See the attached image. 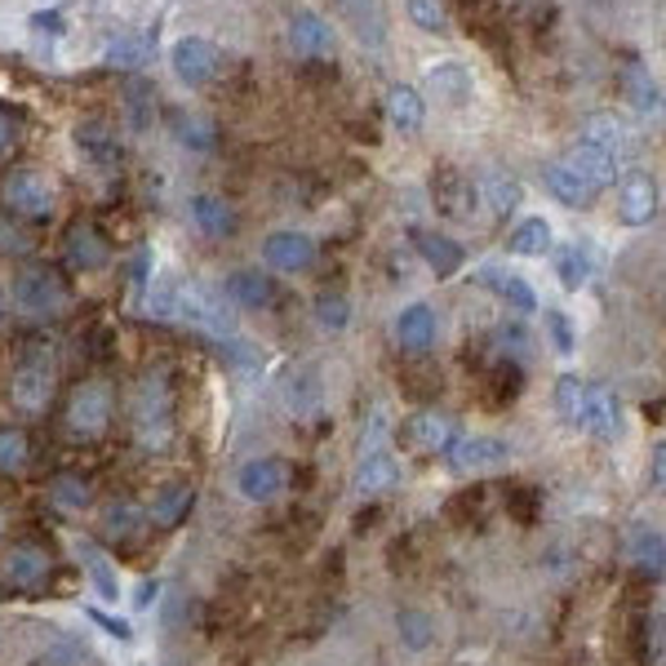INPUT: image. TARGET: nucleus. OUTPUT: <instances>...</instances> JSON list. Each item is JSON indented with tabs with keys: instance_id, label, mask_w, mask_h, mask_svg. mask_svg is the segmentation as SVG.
<instances>
[{
	"instance_id": "obj_22",
	"label": "nucleus",
	"mask_w": 666,
	"mask_h": 666,
	"mask_svg": "<svg viewBox=\"0 0 666 666\" xmlns=\"http://www.w3.org/2000/svg\"><path fill=\"white\" fill-rule=\"evenodd\" d=\"M578 143L599 147L605 156H614V160L622 165V156H627V147H631V129H627V120L614 116V111H591V116L582 120V139H578Z\"/></svg>"
},
{
	"instance_id": "obj_49",
	"label": "nucleus",
	"mask_w": 666,
	"mask_h": 666,
	"mask_svg": "<svg viewBox=\"0 0 666 666\" xmlns=\"http://www.w3.org/2000/svg\"><path fill=\"white\" fill-rule=\"evenodd\" d=\"M657 653H662V618L653 614V618L635 622V657L649 666V662H657Z\"/></svg>"
},
{
	"instance_id": "obj_54",
	"label": "nucleus",
	"mask_w": 666,
	"mask_h": 666,
	"mask_svg": "<svg viewBox=\"0 0 666 666\" xmlns=\"http://www.w3.org/2000/svg\"><path fill=\"white\" fill-rule=\"evenodd\" d=\"M14 143H19V116L0 107V156H5Z\"/></svg>"
},
{
	"instance_id": "obj_34",
	"label": "nucleus",
	"mask_w": 666,
	"mask_h": 666,
	"mask_svg": "<svg viewBox=\"0 0 666 666\" xmlns=\"http://www.w3.org/2000/svg\"><path fill=\"white\" fill-rule=\"evenodd\" d=\"M556 276L564 289H582L591 276H595V262H591V249L586 245H560L556 249Z\"/></svg>"
},
{
	"instance_id": "obj_25",
	"label": "nucleus",
	"mask_w": 666,
	"mask_h": 666,
	"mask_svg": "<svg viewBox=\"0 0 666 666\" xmlns=\"http://www.w3.org/2000/svg\"><path fill=\"white\" fill-rule=\"evenodd\" d=\"M191 502H195V489L187 485V480H169V485H160L156 493H152V502H147V524H156V528H174L187 511H191Z\"/></svg>"
},
{
	"instance_id": "obj_50",
	"label": "nucleus",
	"mask_w": 666,
	"mask_h": 666,
	"mask_svg": "<svg viewBox=\"0 0 666 666\" xmlns=\"http://www.w3.org/2000/svg\"><path fill=\"white\" fill-rule=\"evenodd\" d=\"M27 249H32V231L14 214L0 210V253H27Z\"/></svg>"
},
{
	"instance_id": "obj_23",
	"label": "nucleus",
	"mask_w": 666,
	"mask_h": 666,
	"mask_svg": "<svg viewBox=\"0 0 666 666\" xmlns=\"http://www.w3.org/2000/svg\"><path fill=\"white\" fill-rule=\"evenodd\" d=\"M409 240H414V249L423 253V262L436 272V281H449V276L462 272L466 253H462L457 240H449V236H440V231H409Z\"/></svg>"
},
{
	"instance_id": "obj_11",
	"label": "nucleus",
	"mask_w": 666,
	"mask_h": 666,
	"mask_svg": "<svg viewBox=\"0 0 666 666\" xmlns=\"http://www.w3.org/2000/svg\"><path fill=\"white\" fill-rule=\"evenodd\" d=\"M169 62H174V76H178L182 85H191V90L210 85V81L218 76V67H223L218 49H214L210 40H200V36H182V40H174Z\"/></svg>"
},
{
	"instance_id": "obj_36",
	"label": "nucleus",
	"mask_w": 666,
	"mask_h": 666,
	"mask_svg": "<svg viewBox=\"0 0 666 666\" xmlns=\"http://www.w3.org/2000/svg\"><path fill=\"white\" fill-rule=\"evenodd\" d=\"M485 386H489V405H511V400L524 391V369L520 360H493V369L485 373Z\"/></svg>"
},
{
	"instance_id": "obj_31",
	"label": "nucleus",
	"mask_w": 666,
	"mask_h": 666,
	"mask_svg": "<svg viewBox=\"0 0 666 666\" xmlns=\"http://www.w3.org/2000/svg\"><path fill=\"white\" fill-rule=\"evenodd\" d=\"M49 502L67 515H81L94 507V485L81 472H58V476H49Z\"/></svg>"
},
{
	"instance_id": "obj_14",
	"label": "nucleus",
	"mask_w": 666,
	"mask_h": 666,
	"mask_svg": "<svg viewBox=\"0 0 666 666\" xmlns=\"http://www.w3.org/2000/svg\"><path fill=\"white\" fill-rule=\"evenodd\" d=\"M62 258L72 272H103L111 262V240L94 223H72L62 236Z\"/></svg>"
},
{
	"instance_id": "obj_39",
	"label": "nucleus",
	"mask_w": 666,
	"mask_h": 666,
	"mask_svg": "<svg viewBox=\"0 0 666 666\" xmlns=\"http://www.w3.org/2000/svg\"><path fill=\"white\" fill-rule=\"evenodd\" d=\"M662 556H666V543H662V533L657 528H640L635 538H631V560L644 578H662Z\"/></svg>"
},
{
	"instance_id": "obj_53",
	"label": "nucleus",
	"mask_w": 666,
	"mask_h": 666,
	"mask_svg": "<svg viewBox=\"0 0 666 666\" xmlns=\"http://www.w3.org/2000/svg\"><path fill=\"white\" fill-rule=\"evenodd\" d=\"M90 622H98V627H103L111 640H120V644H124V640H133V627H129L124 618H111V614H103V609H90Z\"/></svg>"
},
{
	"instance_id": "obj_59",
	"label": "nucleus",
	"mask_w": 666,
	"mask_h": 666,
	"mask_svg": "<svg viewBox=\"0 0 666 666\" xmlns=\"http://www.w3.org/2000/svg\"><path fill=\"white\" fill-rule=\"evenodd\" d=\"M462 5H480V0H462Z\"/></svg>"
},
{
	"instance_id": "obj_27",
	"label": "nucleus",
	"mask_w": 666,
	"mask_h": 666,
	"mask_svg": "<svg viewBox=\"0 0 666 666\" xmlns=\"http://www.w3.org/2000/svg\"><path fill=\"white\" fill-rule=\"evenodd\" d=\"M573 174H582L595 191H605V187H614V178H618V160L614 156H605L599 147H586V143H573L564 156H560Z\"/></svg>"
},
{
	"instance_id": "obj_9",
	"label": "nucleus",
	"mask_w": 666,
	"mask_h": 666,
	"mask_svg": "<svg viewBox=\"0 0 666 666\" xmlns=\"http://www.w3.org/2000/svg\"><path fill=\"white\" fill-rule=\"evenodd\" d=\"M476 182L466 178L462 169H453V165H440L436 174H431V205L444 214V218H453V223H466L476 214Z\"/></svg>"
},
{
	"instance_id": "obj_51",
	"label": "nucleus",
	"mask_w": 666,
	"mask_h": 666,
	"mask_svg": "<svg viewBox=\"0 0 666 666\" xmlns=\"http://www.w3.org/2000/svg\"><path fill=\"white\" fill-rule=\"evenodd\" d=\"M480 507H485V489H462V493L449 502V520H453V524H472V520L480 515Z\"/></svg>"
},
{
	"instance_id": "obj_48",
	"label": "nucleus",
	"mask_w": 666,
	"mask_h": 666,
	"mask_svg": "<svg viewBox=\"0 0 666 666\" xmlns=\"http://www.w3.org/2000/svg\"><path fill=\"white\" fill-rule=\"evenodd\" d=\"M316 400H320V382H316V373H298V378L285 382V405H289L294 414H311V409H316Z\"/></svg>"
},
{
	"instance_id": "obj_2",
	"label": "nucleus",
	"mask_w": 666,
	"mask_h": 666,
	"mask_svg": "<svg viewBox=\"0 0 666 666\" xmlns=\"http://www.w3.org/2000/svg\"><path fill=\"white\" fill-rule=\"evenodd\" d=\"M129 427L147 453H160L174 440V391L165 382V373H147L133 386L129 400Z\"/></svg>"
},
{
	"instance_id": "obj_19",
	"label": "nucleus",
	"mask_w": 666,
	"mask_h": 666,
	"mask_svg": "<svg viewBox=\"0 0 666 666\" xmlns=\"http://www.w3.org/2000/svg\"><path fill=\"white\" fill-rule=\"evenodd\" d=\"M72 139H76V152H81V156H85L94 169H120L124 147H120L116 129H111L107 120H81Z\"/></svg>"
},
{
	"instance_id": "obj_13",
	"label": "nucleus",
	"mask_w": 666,
	"mask_h": 666,
	"mask_svg": "<svg viewBox=\"0 0 666 666\" xmlns=\"http://www.w3.org/2000/svg\"><path fill=\"white\" fill-rule=\"evenodd\" d=\"M582 431H591L595 440H618V436H622V400H618L614 386H605V382H586Z\"/></svg>"
},
{
	"instance_id": "obj_45",
	"label": "nucleus",
	"mask_w": 666,
	"mask_h": 666,
	"mask_svg": "<svg viewBox=\"0 0 666 666\" xmlns=\"http://www.w3.org/2000/svg\"><path fill=\"white\" fill-rule=\"evenodd\" d=\"M627 90H631V103L640 111H657L662 107V90H657V81L644 72L640 62H627Z\"/></svg>"
},
{
	"instance_id": "obj_52",
	"label": "nucleus",
	"mask_w": 666,
	"mask_h": 666,
	"mask_svg": "<svg viewBox=\"0 0 666 666\" xmlns=\"http://www.w3.org/2000/svg\"><path fill=\"white\" fill-rule=\"evenodd\" d=\"M547 333H551V347H556L560 356H573L578 338H573V324H569L564 311H547Z\"/></svg>"
},
{
	"instance_id": "obj_55",
	"label": "nucleus",
	"mask_w": 666,
	"mask_h": 666,
	"mask_svg": "<svg viewBox=\"0 0 666 666\" xmlns=\"http://www.w3.org/2000/svg\"><path fill=\"white\" fill-rule=\"evenodd\" d=\"M32 27H36V32L58 36V32H62V14H32Z\"/></svg>"
},
{
	"instance_id": "obj_47",
	"label": "nucleus",
	"mask_w": 666,
	"mask_h": 666,
	"mask_svg": "<svg viewBox=\"0 0 666 666\" xmlns=\"http://www.w3.org/2000/svg\"><path fill=\"white\" fill-rule=\"evenodd\" d=\"M409 19H414V27L431 32V36H444V32H449V10H444V0H409Z\"/></svg>"
},
{
	"instance_id": "obj_7",
	"label": "nucleus",
	"mask_w": 666,
	"mask_h": 666,
	"mask_svg": "<svg viewBox=\"0 0 666 666\" xmlns=\"http://www.w3.org/2000/svg\"><path fill=\"white\" fill-rule=\"evenodd\" d=\"M444 457L453 476H493L511 462V444L498 436H457Z\"/></svg>"
},
{
	"instance_id": "obj_8",
	"label": "nucleus",
	"mask_w": 666,
	"mask_h": 666,
	"mask_svg": "<svg viewBox=\"0 0 666 666\" xmlns=\"http://www.w3.org/2000/svg\"><path fill=\"white\" fill-rule=\"evenodd\" d=\"M49 573H53V556L32 538L10 543V551L0 556V578H5V586H14V591L32 595V591H40L49 582Z\"/></svg>"
},
{
	"instance_id": "obj_57",
	"label": "nucleus",
	"mask_w": 666,
	"mask_h": 666,
	"mask_svg": "<svg viewBox=\"0 0 666 666\" xmlns=\"http://www.w3.org/2000/svg\"><path fill=\"white\" fill-rule=\"evenodd\" d=\"M653 485L662 489V449H653Z\"/></svg>"
},
{
	"instance_id": "obj_44",
	"label": "nucleus",
	"mask_w": 666,
	"mask_h": 666,
	"mask_svg": "<svg viewBox=\"0 0 666 666\" xmlns=\"http://www.w3.org/2000/svg\"><path fill=\"white\" fill-rule=\"evenodd\" d=\"M582 400H586V382L573 378V373H564L556 382V409H560V418L569 427H582Z\"/></svg>"
},
{
	"instance_id": "obj_60",
	"label": "nucleus",
	"mask_w": 666,
	"mask_h": 666,
	"mask_svg": "<svg viewBox=\"0 0 666 666\" xmlns=\"http://www.w3.org/2000/svg\"><path fill=\"white\" fill-rule=\"evenodd\" d=\"M0 311H5V294H0Z\"/></svg>"
},
{
	"instance_id": "obj_6",
	"label": "nucleus",
	"mask_w": 666,
	"mask_h": 666,
	"mask_svg": "<svg viewBox=\"0 0 666 666\" xmlns=\"http://www.w3.org/2000/svg\"><path fill=\"white\" fill-rule=\"evenodd\" d=\"M0 200H5V214H14V218H27V223L53 218V187L36 169H14L0 182Z\"/></svg>"
},
{
	"instance_id": "obj_10",
	"label": "nucleus",
	"mask_w": 666,
	"mask_h": 666,
	"mask_svg": "<svg viewBox=\"0 0 666 666\" xmlns=\"http://www.w3.org/2000/svg\"><path fill=\"white\" fill-rule=\"evenodd\" d=\"M236 489L245 502H276L289 489V466L281 457H249L236 472Z\"/></svg>"
},
{
	"instance_id": "obj_21",
	"label": "nucleus",
	"mask_w": 666,
	"mask_h": 666,
	"mask_svg": "<svg viewBox=\"0 0 666 666\" xmlns=\"http://www.w3.org/2000/svg\"><path fill=\"white\" fill-rule=\"evenodd\" d=\"M476 281L493 294V298H502L507 302V311H520V316H528V311H538V294L528 289V281L524 276H515L511 266H498V262H485L480 272H476Z\"/></svg>"
},
{
	"instance_id": "obj_38",
	"label": "nucleus",
	"mask_w": 666,
	"mask_h": 666,
	"mask_svg": "<svg viewBox=\"0 0 666 666\" xmlns=\"http://www.w3.org/2000/svg\"><path fill=\"white\" fill-rule=\"evenodd\" d=\"M395 635H400V644H405L409 653H423V649H431V640H436V622H431V614H423V609H400V614H395Z\"/></svg>"
},
{
	"instance_id": "obj_4",
	"label": "nucleus",
	"mask_w": 666,
	"mask_h": 666,
	"mask_svg": "<svg viewBox=\"0 0 666 666\" xmlns=\"http://www.w3.org/2000/svg\"><path fill=\"white\" fill-rule=\"evenodd\" d=\"M111 409H116V395L103 378H90V382H76L72 395H67V431L76 440H98L107 427H111Z\"/></svg>"
},
{
	"instance_id": "obj_33",
	"label": "nucleus",
	"mask_w": 666,
	"mask_h": 666,
	"mask_svg": "<svg viewBox=\"0 0 666 666\" xmlns=\"http://www.w3.org/2000/svg\"><path fill=\"white\" fill-rule=\"evenodd\" d=\"M143 520H147V515H143L139 507L120 498V502H107V511H103V528H98V533H103L107 543H116V547H120V543H133V538H139Z\"/></svg>"
},
{
	"instance_id": "obj_35",
	"label": "nucleus",
	"mask_w": 666,
	"mask_h": 666,
	"mask_svg": "<svg viewBox=\"0 0 666 666\" xmlns=\"http://www.w3.org/2000/svg\"><path fill=\"white\" fill-rule=\"evenodd\" d=\"M507 249L515 258H543L551 249V223L547 218H524V223H515V231L507 236Z\"/></svg>"
},
{
	"instance_id": "obj_26",
	"label": "nucleus",
	"mask_w": 666,
	"mask_h": 666,
	"mask_svg": "<svg viewBox=\"0 0 666 666\" xmlns=\"http://www.w3.org/2000/svg\"><path fill=\"white\" fill-rule=\"evenodd\" d=\"M191 223L205 231L210 240H227V236H236V227H240L236 210L227 205L223 195H191Z\"/></svg>"
},
{
	"instance_id": "obj_3",
	"label": "nucleus",
	"mask_w": 666,
	"mask_h": 666,
	"mask_svg": "<svg viewBox=\"0 0 666 666\" xmlns=\"http://www.w3.org/2000/svg\"><path fill=\"white\" fill-rule=\"evenodd\" d=\"M67 302H72V289H67V281L53 272V266L45 262H32L23 266V272L14 276V307L32 320H53L67 311Z\"/></svg>"
},
{
	"instance_id": "obj_41",
	"label": "nucleus",
	"mask_w": 666,
	"mask_h": 666,
	"mask_svg": "<svg viewBox=\"0 0 666 666\" xmlns=\"http://www.w3.org/2000/svg\"><path fill=\"white\" fill-rule=\"evenodd\" d=\"M502 502H507V515L524 528L538 524V515H543V489H533V485H507Z\"/></svg>"
},
{
	"instance_id": "obj_24",
	"label": "nucleus",
	"mask_w": 666,
	"mask_h": 666,
	"mask_svg": "<svg viewBox=\"0 0 666 666\" xmlns=\"http://www.w3.org/2000/svg\"><path fill=\"white\" fill-rule=\"evenodd\" d=\"M543 182H547V191L560 200L564 210H586L591 200L599 195V191H595L582 174H573L564 160H547V165H543Z\"/></svg>"
},
{
	"instance_id": "obj_37",
	"label": "nucleus",
	"mask_w": 666,
	"mask_h": 666,
	"mask_svg": "<svg viewBox=\"0 0 666 666\" xmlns=\"http://www.w3.org/2000/svg\"><path fill=\"white\" fill-rule=\"evenodd\" d=\"M169 124H174V139L182 147H191V152H214V143H218L214 139V124L205 116H195V111H174Z\"/></svg>"
},
{
	"instance_id": "obj_17",
	"label": "nucleus",
	"mask_w": 666,
	"mask_h": 666,
	"mask_svg": "<svg viewBox=\"0 0 666 666\" xmlns=\"http://www.w3.org/2000/svg\"><path fill=\"white\" fill-rule=\"evenodd\" d=\"M395 485H400V462H395V453H386V449H365V457L356 462V472H352V489H356L365 502H373V498L391 493Z\"/></svg>"
},
{
	"instance_id": "obj_29",
	"label": "nucleus",
	"mask_w": 666,
	"mask_h": 666,
	"mask_svg": "<svg viewBox=\"0 0 666 666\" xmlns=\"http://www.w3.org/2000/svg\"><path fill=\"white\" fill-rule=\"evenodd\" d=\"M386 120L400 129V133H418L423 120H427V103L414 85H391L386 90Z\"/></svg>"
},
{
	"instance_id": "obj_16",
	"label": "nucleus",
	"mask_w": 666,
	"mask_h": 666,
	"mask_svg": "<svg viewBox=\"0 0 666 666\" xmlns=\"http://www.w3.org/2000/svg\"><path fill=\"white\" fill-rule=\"evenodd\" d=\"M657 182H653V174H644V169H631L627 178H622V187H618V218L627 223V227H649L653 218H657Z\"/></svg>"
},
{
	"instance_id": "obj_20",
	"label": "nucleus",
	"mask_w": 666,
	"mask_h": 666,
	"mask_svg": "<svg viewBox=\"0 0 666 666\" xmlns=\"http://www.w3.org/2000/svg\"><path fill=\"white\" fill-rule=\"evenodd\" d=\"M289 45H294V53H302L311 62L333 58V49H338V40H333V27L316 10H294L289 14Z\"/></svg>"
},
{
	"instance_id": "obj_18",
	"label": "nucleus",
	"mask_w": 666,
	"mask_h": 666,
	"mask_svg": "<svg viewBox=\"0 0 666 666\" xmlns=\"http://www.w3.org/2000/svg\"><path fill=\"white\" fill-rule=\"evenodd\" d=\"M457 436H462V431H457V423H453L449 414H440V409H423V414H414V418H409V427H405L409 449H414V453H423V457L449 453V444H453Z\"/></svg>"
},
{
	"instance_id": "obj_1",
	"label": "nucleus",
	"mask_w": 666,
	"mask_h": 666,
	"mask_svg": "<svg viewBox=\"0 0 666 666\" xmlns=\"http://www.w3.org/2000/svg\"><path fill=\"white\" fill-rule=\"evenodd\" d=\"M53 386H58L53 347L40 343V338H27L14 356V369H10V400L23 414H45L49 400H53Z\"/></svg>"
},
{
	"instance_id": "obj_5",
	"label": "nucleus",
	"mask_w": 666,
	"mask_h": 666,
	"mask_svg": "<svg viewBox=\"0 0 666 666\" xmlns=\"http://www.w3.org/2000/svg\"><path fill=\"white\" fill-rule=\"evenodd\" d=\"M174 316H182L191 329L210 333V338H231L236 333V316H231L227 298L210 285H182L178 302H174Z\"/></svg>"
},
{
	"instance_id": "obj_12",
	"label": "nucleus",
	"mask_w": 666,
	"mask_h": 666,
	"mask_svg": "<svg viewBox=\"0 0 666 666\" xmlns=\"http://www.w3.org/2000/svg\"><path fill=\"white\" fill-rule=\"evenodd\" d=\"M262 258L281 276H302L316 266V240L307 231H272L262 240Z\"/></svg>"
},
{
	"instance_id": "obj_32",
	"label": "nucleus",
	"mask_w": 666,
	"mask_h": 666,
	"mask_svg": "<svg viewBox=\"0 0 666 666\" xmlns=\"http://www.w3.org/2000/svg\"><path fill=\"white\" fill-rule=\"evenodd\" d=\"M476 195L485 200V205H489L493 214H511V210L520 205V200H524V187H520L515 174H507V169H489L485 182L476 187Z\"/></svg>"
},
{
	"instance_id": "obj_28",
	"label": "nucleus",
	"mask_w": 666,
	"mask_h": 666,
	"mask_svg": "<svg viewBox=\"0 0 666 666\" xmlns=\"http://www.w3.org/2000/svg\"><path fill=\"white\" fill-rule=\"evenodd\" d=\"M427 90H431L436 98H444V103L462 107V103H472L476 81H472V72H466L462 62H436L431 72H427Z\"/></svg>"
},
{
	"instance_id": "obj_42",
	"label": "nucleus",
	"mask_w": 666,
	"mask_h": 666,
	"mask_svg": "<svg viewBox=\"0 0 666 666\" xmlns=\"http://www.w3.org/2000/svg\"><path fill=\"white\" fill-rule=\"evenodd\" d=\"M81 560H85V573H90V582L98 586V595H103V599H116V595H120V578H116L107 551H98L94 543H81Z\"/></svg>"
},
{
	"instance_id": "obj_46",
	"label": "nucleus",
	"mask_w": 666,
	"mask_h": 666,
	"mask_svg": "<svg viewBox=\"0 0 666 666\" xmlns=\"http://www.w3.org/2000/svg\"><path fill=\"white\" fill-rule=\"evenodd\" d=\"M152 45H156V36H120V40H111L107 62L111 67H143L147 53H152Z\"/></svg>"
},
{
	"instance_id": "obj_30",
	"label": "nucleus",
	"mask_w": 666,
	"mask_h": 666,
	"mask_svg": "<svg viewBox=\"0 0 666 666\" xmlns=\"http://www.w3.org/2000/svg\"><path fill=\"white\" fill-rule=\"evenodd\" d=\"M227 298L245 311H262V307H272L276 302V285L272 276H262V272H231L227 276Z\"/></svg>"
},
{
	"instance_id": "obj_15",
	"label": "nucleus",
	"mask_w": 666,
	"mask_h": 666,
	"mask_svg": "<svg viewBox=\"0 0 666 666\" xmlns=\"http://www.w3.org/2000/svg\"><path fill=\"white\" fill-rule=\"evenodd\" d=\"M395 347L409 352V356H427L436 347V333H440V316L431 302H409L405 311L395 316Z\"/></svg>"
},
{
	"instance_id": "obj_40",
	"label": "nucleus",
	"mask_w": 666,
	"mask_h": 666,
	"mask_svg": "<svg viewBox=\"0 0 666 666\" xmlns=\"http://www.w3.org/2000/svg\"><path fill=\"white\" fill-rule=\"evenodd\" d=\"M32 462V440L23 427H0V476H19Z\"/></svg>"
},
{
	"instance_id": "obj_58",
	"label": "nucleus",
	"mask_w": 666,
	"mask_h": 666,
	"mask_svg": "<svg viewBox=\"0 0 666 666\" xmlns=\"http://www.w3.org/2000/svg\"><path fill=\"white\" fill-rule=\"evenodd\" d=\"M343 5H352V10H356V5H360V0H343Z\"/></svg>"
},
{
	"instance_id": "obj_43",
	"label": "nucleus",
	"mask_w": 666,
	"mask_h": 666,
	"mask_svg": "<svg viewBox=\"0 0 666 666\" xmlns=\"http://www.w3.org/2000/svg\"><path fill=\"white\" fill-rule=\"evenodd\" d=\"M311 307H316V324L329 329V333H343V329L352 324V302H347V294H338V289L316 294Z\"/></svg>"
},
{
	"instance_id": "obj_61",
	"label": "nucleus",
	"mask_w": 666,
	"mask_h": 666,
	"mask_svg": "<svg viewBox=\"0 0 666 666\" xmlns=\"http://www.w3.org/2000/svg\"><path fill=\"white\" fill-rule=\"evenodd\" d=\"M36 666H45V662H36Z\"/></svg>"
},
{
	"instance_id": "obj_56",
	"label": "nucleus",
	"mask_w": 666,
	"mask_h": 666,
	"mask_svg": "<svg viewBox=\"0 0 666 666\" xmlns=\"http://www.w3.org/2000/svg\"><path fill=\"white\" fill-rule=\"evenodd\" d=\"M156 582H139V595H133V605H139V609H152V599H156Z\"/></svg>"
}]
</instances>
